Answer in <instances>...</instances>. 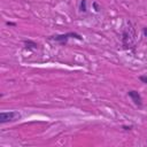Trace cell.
Returning <instances> with one entry per match:
<instances>
[{
  "label": "cell",
  "mask_w": 147,
  "mask_h": 147,
  "mask_svg": "<svg viewBox=\"0 0 147 147\" xmlns=\"http://www.w3.org/2000/svg\"><path fill=\"white\" fill-rule=\"evenodd\" d=\"M48 39H49V40H54V41L59 42L60 45H67L69 39L83 40V37H82L79 33H77V32L70 31V32L62 33V34H54V36H51V37H48Z\"/></svg>",
  "instance_id": "1"
},
{
  "label": "cell",
  "mask_w": 147,
  "mask_h": 147,
  "mask_svg": "<svg viewBox=\"0 0 147 147\" xmlns=\"http://www.w3.org/2000/svg\"><path fill=\"white\" fill-rule=\"evenodd\" d=\"M22 116L18 111L16 110H10V111H1L0 113V124H6L9 122H14L20 119Z\"/></svg>",
  "instance_id": "2"
},
{
  "label": "cell",
  "mask_w": 147,
  "mask_h": 147,
  "mask_svg": "<svg viewBox=\"0 0 147 147\" xmlns=\"http://www.w3.org/2000/svg\"><path fill=\"white\" fill-rule=\"evenodd\" d=\"M127 96L132 100V102L138 107V108H141L142 107V98H141V94L136 91V90H130L127 92Z\"/></svg>",
  "instance_id": "3"
},
{
  "label": "cell",
  "mask_w": 147,
  "mask_h": 147,
  "mask_svg": "<svg viewBox=\"0 0 147 147\" xmlns=\"http://www.w3.org/2000/svg\"><path fill=\"white\" fill-rule=\"evenodd\" d=\"M23 44H24V49H28V51L37 49L38 46H39L34 40H31V39H24L23 40Z\"/></svg>",
  "instance_id": "4"
},
{
  "label": "cell",
  "mask_w": 147,
  "mask_h": 147,
  "mask_svg": "<svg viewBox=\"0 0 147 147\" xmlns=\"http://www.w3.org/2000/svg\"><path fill=\"white\" fill-rule=\"evenodd\" d=\"M87 0H80V3H79V10L83 11V13H86L87 11Z\"/></svg>",
  "instance_id": "5"
},
{
  "label": "cell",
  "mask_w": 147,
  "mask_h": 147,
  "mask_svg": "<svg viewBox=\"0 0 147 147\" xmlns=\"http://www.w3.org/2000/svg\"><path fill=\"white\" fill-rule=\"evenodd\" d=\"M139 80H140L141 83H144V84H147V75H141V76H139Z\"/></svg>",
  "instance_id": "6"
},
{
  "label": "cell",
  "mask_w": 147,
  "mask_h": 147,
  "mask_svg": "<svg viewBox=\"0 0 147 147\" xmlns=\"http://www.w3.org/2000/svg\"><path fill=\"white\" fill-rule=\"evenodd\" d=\"M92 6H93V8H94V10L98 13V11H100V7L98 6V3L94 1V2H92Z\"/></svg>",
  "instance_id": "7"
},
{
  "label": "cell",
  "mask_w": 147,
  "mask_h": 147,
  "mask_svg": "<svg viewBox=\"0 0 147 147\" xmlns=\"http://www.w3.org/2000/svg\"><path fill=\"white\" fill-rule=\"evenodd\" d=\"M132 127H133L132 125H123V126H122V129H123V130H125V131H129V130H132Z\"/></svg>",
  "instance_id": "8"
},
{
  "label": "cell",
  "mask_w": 147,
  "mask_h": 147,
  "mask_svg": "<svg viewBox=\"0 0 147 147\" xmlns=\"http://www.w3.org/2000/svg\"><path fill=\"white\" fill-rule=\"evenodd\" d=\"M142 33H144V36L147 38V26H144V28H142Z\"/></svg>",
  "instance_id": "9"
},
{
  "label": "cell",
  "mask_w": 147,
  "mask_h": 147,
  "mask_svg": "<svg viewBox=\"0 0 147 147\" xmlns=\"http://www.w3.org/2000/svg\"><path fill=\"white\" fill-rule=\"evenodd\" d=\"M6 24L9 25V26H16V23L15 22H6Z\"/></svg>",
  "instance_id": "10"
}]
</instances>
